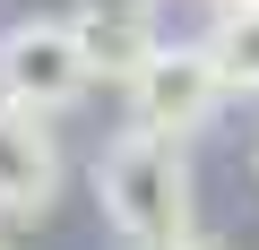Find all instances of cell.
Masks as SVG:
<instances>
[{"label":"cell","mask_w":259,"mask_h":250,"mask_svg":"<svg viewBox=\"0 0 259 250\" xmlns=\"http://www.w3.org/2000/svg\"><path fill=\"white\" fill-rule=\"evenodd\" d=\"M95 198H104V216H112L130 241H156V250L199 241V198H190L182 138L147 130V121H130V130L95 156Z\"/></svg>","instance_id":"6da1fadb"},{"label":"cell","mask_w":259,"mask_h":250,"mask_svg":"<svg viewBox=\"0 0 259 250\" xmlns=\"http://www.w3.org/2000/svg\"><path fill=\"white\" fill-rule=\"evenodd\" d=\"M225 95H233V78H225L216 43H156V61L130 78V121H147L164 138H190L225 112Z\"/></svg>","instance_id":"7a4b0ae2"},{"label":"cell","mask_w":259,"mask_h":250,"mask_svg":"<svg viewBox=\"0 0 259 250\" xmlns=\"http://www.w3.org/2000/svg\"><path fill=\"white\" fill-rule=\"evenodd\" d=\"M87 52H78V26L69 18H18L0 35V104H35V112H61L78 86H87Z\"/></svg>","instance_id":"3957f363"},{"label":"cell","mask_w":259,"mask_h":250,"mask_svg":"<svg viewBox=\"0 0 259 250\" xmlns=\"http://www.w3.org/2000/svg\"><path fill=\"white\" fill-rule=\"evenodd\" d=\"M61 190V147L35 104H0V216H44Z\"/></svg>","instance_id":"277c9868"},{"label":"cell","mask_w":259,"mask_h":250,"mask_svg":"<svg viewBox=\"0 0 259 250\" xmlns=\"http://www.w3.org/2000/svg\"><path fill=\"white\" fill-rule=\"evenodd\" d=\"M156 0H78L69 9V26H78V52H87V69L104 78V86H130L147 61H156Z\"/></svg>","instance_id":"5b68a950"},{"label":"cell","mask_w":259,"mask_h":250,"mask_svg":"<svg viewBox=\"0 0 259 250\" xmlns=\"http://www.w3.org/2000/svg\"><path fill=\"white\" fill-rule=\"evenodd\" d=\"M207 43H216V61H225V78H233L242 95H259V0H233V9H216V26H207Z\"/></svg>","instance_id":"8992f818"},{"label":"cell","mask_w":259,"mask_h":250,"mask_svg":"<svg viewBox=\"0 0 259 250\" xmlns=\"http://www.w3.org/2000/svg\"><path fill=\"white\" fill-rule=\"evenodd\" d=\"M216 9H233V0H216Z\"/></svg>","instance_id":"52a82bcc"}]
</instances>
